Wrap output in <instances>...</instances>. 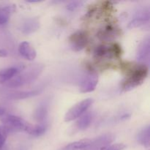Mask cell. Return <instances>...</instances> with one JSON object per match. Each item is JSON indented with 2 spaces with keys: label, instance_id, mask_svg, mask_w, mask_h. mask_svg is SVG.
I'll return each mask as SVG.
<instances>
[{
  "label": "cell",
  "instance_id": "obj_1",
  "mask_svg": "<svg viewBox=\"0 0 150 150\" xmlns=\"http://www.w3.org/2000/svg\"><path fill=\"white\" fill-rule=\"evenodd\" d=\"M123 69L125 71L126 76L121 87L125 92L132 90L142 84L149 73V68L144 64L127 62L123 64Z\"/></svg>",
  "mask_w": 150,
  "mask_h": 150
},
{
  "label": "cell",
  "instance_id": "obj_2",
  "mask_svg": "<svg viewBox=\"0 0 150 150\" xmlns=\"http://www.w3.org/2000/svg\"><path fill=\"white\" fill-rule=\"evenodd\" d=\"M42 69L43 65L40 64L30 66L27 69L23 68L17 76L9 81L8 86L11 87H18L31 83L40 76Z\"/></svg>",
  "mask_w": 150,
  "mask_h": 150
},
{
  "label": "cell",
  "instance_id": "obj_3",
  "mask_svg": "<svg viewBox=\"0 0 150 150\" xmlns=\"http://www.w3.org/2000/svg\"><path fill=\"white\" fill-rule=\"evenodd\" d=\"M0 120L9 132L25 131L28 133L32 126V125L27 122L23 118L15 115H3L1 117Z\"/></svg>",
  "mask_w": 150,
  "mask_h": 150
},
{
  "label": "cell",
  "instance_id": "obj_4",
  "mask_svg": "<svg viewBox=\"0 0 150 150\" xmlns=\"http://www.w3.org/2000/svg\"><path fill=\"white\" fill-rule=\"evenodd\" d=\"M122 48L117 42L109 45H100L96 47L94 51V55L96 59H101L103 58L119 59L122 55Z\"/></svg>",
  "mask_w": 150,
  "mask_h": 150
},
{
  "label": "cell",
  "instance_id": "obj_5",
  "mask_svg": "<svg viewBox=\"0 0 150 150\" xmlns=\"http://www.w3.org/2000/svg\"><path fill=\"white\" fill-rule=\"evenodd\" d=\"M92 103H93V99L86 98V99L83 100L75 104L66 113L65 116H64V122H69L76 120V119H79L89 109Z\"/></svg>",
  "mask_w": 150,
  "mask_h": 150
},
{
  "label": "cell",
  "instance_id": "obj_6",
  "mask_svg": "<svg viewBox=\"0 0 150 150\" xmlns=\"http://www.w3.org/2000/svg\"><path fill=\"white\" fill-rule=\"evenodd\" d=\"M69 41L73 51H81L87 45L89 42V35L85 31H77L70 35Z\"/></svg>",
  "mask_w": 150,
  "mask_h": 150
},
{
  "label": "cell",
  "instance_id": "obj_7",
  "mask_svg": "<svg viewBox=\"0 0 150 150\" xmlns=\"http://www.w3.org/2000/svg\"><path fill=\"white\" fill-rule=\"evenodd\" d=\"M98 83V76L95 72L90 71L86 73L81 81L79 91L81 93L92 92L96 88Z\"/></svg>",
  "mask_w": 150,
  "mask_h": 150
},
{
  "label": "cell",
  "instance_id": "obj_8",
  "mask_svg": "<svg viewBox=\"0 0 150 150\" xmlns=\"http://www.w3.org/2000/svg\"><path fill=\"white\" fill-rule=\"evenodd\" d=\"M114 140V136L111 134H104L91 139L87 148L84 150H106Z\"/></svg>",
  "mask_w": 150,
  "mask_h": 150
},
{
  "label": "cell",
  "instance_id": "obj_9",
  "mask_svg": "<svg viewBox=\"0 0 150 150\" xmlns=\"http://www.w3.org/2000/svg\"><path fill=\"white\" fill-rule=\"evenodd\" d=\"M18 52L21 57L29 61H32L37 57V52L35 49L27 41H23L19 44Z\"/></svg>",
  "mask_w": 150,
  "mask_h": 150
},
{
  "label": "cell",
  "instance_id": "obj_10",
  "mask_svg": "<svg viewBox=\"0 0 150 150\" xmlns=\"http://www.w3.org/2000/svg\"><path fill=\"white\" fill-rule=\"evenodd\" d=\"M150 39L147 36L142 40L138 48L136 53V58L139 61L144 62L148 59L150 51Z\"/></svg>",
  "mask_w": 150,
  "mask_h": 150
},
{
  "label": "cell",
  "instance_id": "obj_11",
  "mask_svg": "<svg viewBox=\"0 0 150 150\" xmlns=\"http://www.w3.org/2000/svg\"><path fill=\"white\" fill-rule=\"evenodd\" d=\"M149 10L140 11L135 16L133 20L130 21V23H128V28L129 29H134V28L140 27V26L146 24V23L149 21Z\"/></svg>",
  "mask_w": 150,
  "mask_h": 150
},
{
  "label": "cell",
  "instance_id": "obj_12",
  "mask_svg": "<svg viewBox=\"0 0 150 150\" xmlns=\"http://www.w3.org/2000/svg\"><path fill=\"white\" fill-rule=\"evenodd\" d=\"M23 66L21 67H7L4 70H0V83H4L6 81H10L15 76H17L23 69Z\"/></svg>",
  "mask_w": 150,
  "mask_h": 150
},
{
  "label": "cell",
  "instance_id": "obj_13",
  "mask_svg": "<svg viewBox=\"0 0 150 150\" xmlns=\"http://www.w3.org/2000/svg\"><path fill=\"white\" fill-rule=\"evenodd\" d=\"M136 139L138 143L144 147L148 148L150 146V135H149V125L145 126L141 129L136 134Z\"/></svg>",
  "mask_w": 150,
  "mask_h": 150
},
{
  "label": "cell",
  "instance_id": "obj_14",
  "mask_svg": "<svg viewBox=\"0 0 150 150\" xmlns=\"http://www.w3.org/2000/svg\"><path fill=\"white\" fill-rule=\"evenodd\" d=\"M40 27V22L37 18H29L26 19L24 22H23L21 27V30L25 35H29L38 29Z\"/></svg>",
  "mask_w": 150,
  "mask_h": 150
},
{
  "label": "cell",
  "instance_id": "obj_15",
  "mask_svg": "<svg viewBox=\"0 0 150 150\" xmlns=\"http://www.w3.org/2000/svg\"><path fill=\"white\" fill-rule=\"evenodd\" d=\"M48 103L47 101H44L36 108L34 112V118L39 123H44L48 116Z\"/></svg>",
  "mask_w": 150,
  "mask_h": 150
},
{
  "label": "cell",
  "instance_id": "obj_16",
  "mask_svg": "<svg viewBox=\"0 0 150 150\" xmlns=\"http://www.w3.org/2000/svg\"><path fill=\"white\" fill-rule=\"evenodd\" d=\"M118 35V29L114 27V26L110 25V26H107L103 30L100 31L98 36L99 37L100 39L103 40H111L112 38H114L116 35Z\"/></svg>",
  "mask_w": 150,
  "mask_h": 150
},
{
  "label": "cell",
  "instance_id": "obj_17",
  "mask_svg": "<svg viewBox=\"0 0 150 150\" xmlns=\"http://www.w3.org/2000/svg\"><path fill=\"white\" fill-rule=\"evenodd\" d=\"M90 142L91 139H83V140L72 142L59 150H84L88 147Z\"/></svg>",
  "mask_w": 150,
  "mask_h": 150
},
{
  "label": "cell",
  "instance_id": "obj_18",
  "mask_svg": "<svg viewBox=\"0 0 150 150\" xmlns=\"http://www.w3.org/2000/svg\"><path fill=\"white\" fill-rule=\"evenodd\" d=\"M14 10V6L9 5L0 7V26L4 25L8 22L10 16Z\"/></svg>",
  "mask_w": 150,
  "mask_h": 150
},
{
  "label": "cell",
  "instance_id": "obj_19",
  "mask_svg": "<svg viewBox=\"0 0 150 150\" xmlns=\"http://www.w3.org/2000/svg\"><path fill=\"white\" fill-rule=\"evenodd\" d=\"M92 120L91 114H86L79 117L76 123V127L78 130H84L89 127Z\"/></svg>",
  "mask_w": 150,
  "mask_h": 150
},
{
  "label": "cell",
  "instance_id": "obj_20",
  "mask_svg": "<svg viewBox=\"0 0 150 150\" xmlns=\"http://www.w3.org/2000/svg\"><path fill=\"white\" fill-rule=\"evenodd\" d=\"M41 91L38 89L32 91H22V92H16L10 95V98L13 100H22L26 98H32V97L37 96L40 93Z\"/></svg>",
  "mask_w": 150,
  "mask_h": 150
},
{
  "label": "cell",
  "instance_id": "obj_21",
  "mask_svg": "<svg viewBox=\"0 0 150 150\" xmlns=\"http://www.w3.org/2000/svg\"><path fill=\"white\" fill-rule=\"evenodd\" d=\"M47 130V125L44 123H40L36 125H32L30 129L29 130L27 133L30 134L31 136H33L35 137L42 136V134L45 133Z\"/></svg>",
  "mask_w": 150,
  "mask_h": 150
},
{
  "label": "cell",
  "instance_id": "obj_22",
  "mask_svg": "<svg viewBox=\"0 0 150 150\" xmlns=\"http://www.w3.org/2000/svg\"><path fill=\"white\" fill-rule=\"evenodd\" d=\"M8 133V130L4 125H0V149H1L5 143Z\"/></svg>",
  "mask_w": 150,
  "mask_h": 150
},
{
  "label": "cell",
  "instance_id": "obj_23",
  "mask_svg": "<svg viewBox=\"0 0 150 150\" xmlns=\"http://www.w3.org/2000/svg\"><path fill=\"white\" fill-rule=\"evenodd\" d=\"M82 4H83V2L80 1H71V2L69 3L67 5V9L68 10H70V11H74V10H76L78 7H80Z\"/></svg>",
  "mask_w": 150,
  "mask_h": 150
},
{
  "label": "cell",
  "instance_id": "obj_24",
  "mask_svg": "<svg viewBox=\"0 0 150 150\" xmlns=\"http://www.w3.org/2000/svg\"><path fill=\"white\" fill-rule=\"evenodd\" d=\"M127 147L125 144L122 143H117L114 144L110 145L109 147L106 150H123Z\"/></svg>",
  "mask_w": 150,
  "mask_h": 150
},
{
  "label": "cell",
  "instance_id": "obj_25",
  "mask_svg": "<svg viewBox=\"0 0 150 150\" xmlns=\"http://www.w3.org/2000/svg\"><path fill=\"white\" fill-rule=\"evenodd\" d=\"M7 57V52L4 49H0V57Z\"/></svg>",
  "mask_w": 150,
  "mask_h": 150
},
{
  "label": "cell",
  "instance_id": "obj_26",
  "mask_svg": "<svg viewBox=\"0 0 150 150\" xmlns=\"http://www.w3.org/2000/svg\"><path fill=\"white\" fill-rule=\"evenodd\" d=\"M4 113H5V110H4V108L0 106V117H2L3 115H4Z\"/></svg>",
  "mask_w": 150,
  "mask_h": 150
}]
</instances>
